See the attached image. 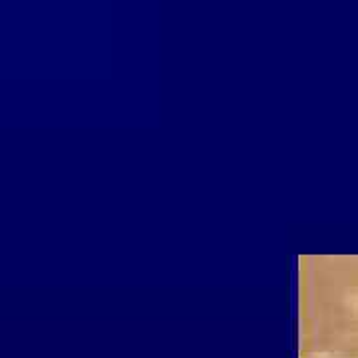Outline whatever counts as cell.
I'll use <instances>...</instances> for the list:
<instances>
[{
	"label": "cell",
	"instance_id": "obj_1",
	"mask_svg": "<svg viewBox=\"0 0 358 358\" xmlns=\"http://www.w3.org/2000/svg\"><path fill=\"white\" fill-rule=\"evenodd\" d=\"M301 355L358 358V255L299 259Z\"/></svg>",
	"mask_w": 358,
	"mask_h": 358
}]
</instances>
